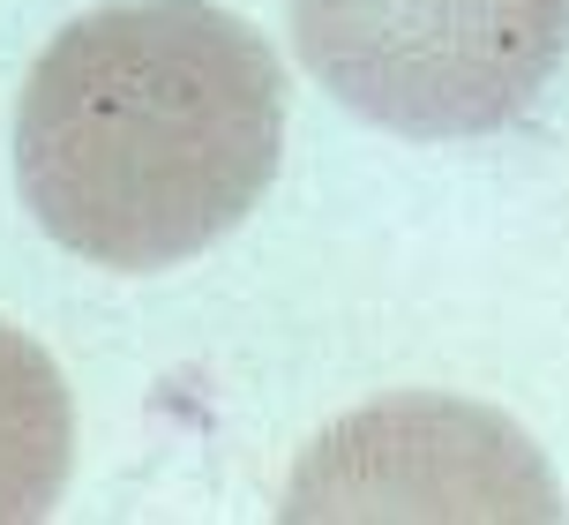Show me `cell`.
<instances>
[{
	"label": "cell",
	"mask_w": 569,
	"mask_h": 525,
	"mask_svg": "<svg viewBox=\"0 0 569 525\" xmlns=\"http://www.w3.org/2000/svg\"><path fill=\"white\" fill-rule=\"evenodd\" d=\"M284 150V68L218 0H113L38 53L16 188L83 262L172 270L226 240Z\"/></svg>",
	"instance_id": "1"
},
{
	"label": "cell",
	"mask_w": 569,
	"mask_h": 525,
	"mask_svg": "<svg viewBox=\"0 0 569 525\" xmlns=\"http://www.w3.org/2000/svg\"><path fill=\"white\" fill-rule=\"evenodd\" d=\"M308 76L412 143L495 136L555 83L569 0H284Z\"/></svg>",
	"instance_id": "2"
},
{
	"label": "cell",
	"mask_w": 569,
	"mask_h": 525,
	"mask_svg": "<svg viewBox=\"0 0 569 525\" xmlns=\"http://www.w3.org/2000/svg\"><path fill=\"white\" fill-rule=\"evenodd\" d=\"M569 503L532 436L472 398H382L338 420L284 481L278 518H525L555 525Z\"/></svg>",
	"instance_id": "3"
},
{
	"label": "cell",
	"mask_w": 569,
	"mask_h": 525,
	"mask_svg": "<svg viewBox=\"0 0 569 525\" xmlns=\"http://www.w3.org/2000/svg\"><path fill=\"white\" fill-rule=\"evenodd\" d=\"M76 458V406L53 353L0 323V525L46 518L68 488Z\"/></svg>",
	"instance_id": "4"
}]
</instances>
